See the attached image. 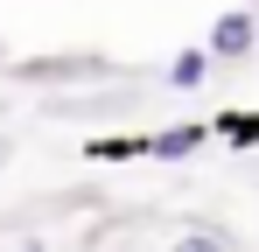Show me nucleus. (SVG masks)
I'll return each mask as SVG.
<instances>
[{
  "label": "nucleus",
  "instance_id": "f257e3e1",
  "mask_svg": "<svg viewBox=\"0 0 259 252\" xmlns=\"http://www.w3.org/2000/svg\"><path fill=\"white\" fill-rule=\"evenodd\" d=\"M7 77L14 84H91V77H119V63L91 56V49H63V56H14Z\"/></svg>",
  "mask_w": 259,
  "mask_h": 252
},
{
  "label": "nucleus",
  "instance_id": "f03ea898",
  "mask_svg": "<svg viewBox=\"0 0 259 252\" xmlns=\"http://www.w3.org/2000/svg\"><path fill=\"white\" fill-rule=\"evenodd\" d=\"M210 133L203 126H168V133H140V140H91V154H140V161H182L196 154Z\"/></svg>",
  "mask_w": 259,
  "mask_h": 252
},
{
  "label": "nucleus",
  "instance_id": "7ed1b4c3",
  "mask_svg": "<svg viewBox=\"0 0 259 252\" xmlns=\"http://www.w3.org/2000/svg\"><path fill=\"white\" fill-rule=\"evenodd\" d=\"M203 49H210L217 63H238V56H252V49H259V14H245V7L217 14V21H210V35H203Z\"/></svg>",
  "mask_w": 259,
  "mask_h": 252
},
{
  "label": "nucleus",
  "instance_id": "20e7f679",
  "mask_svg": "<svg viewBox=\"0 0 259 252\" xmlns=\"http://www.w3.org/2000/svg\"><path fill=\"white\" fill-rule=\"evenodd\" d=\"M210 70H217V56H210V49H203V42H196V49H182V56H175V63H168V70H161V77H168L175 91H196V84L210 77Z\"/></svg>",
  "mask_w": 259,
  "mask_h": 252
},
{
  "label": "nucleus",
  "instance_id": "39448f33",
  "mask_svg": "<svg viewBox=\"0 0 259 252\" xmlns=\"http://www.w3.org/2000/svg\"><path fill=\"white\" fill-rule=\"evenodd\" d=\"M217 133H224V140H238V147H252V140H259V119H252V112H224Z\"/></svg>",
  "mask_w": 259,
  "mask_h": 252
}]
</instances>
